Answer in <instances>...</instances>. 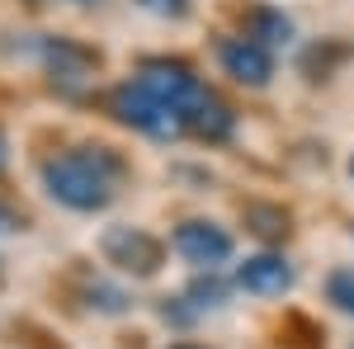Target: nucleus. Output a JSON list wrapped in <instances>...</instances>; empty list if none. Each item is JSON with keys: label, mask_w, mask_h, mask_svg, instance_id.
I'll list each match as a JSON object with an SVG mask.
<instances>
[{"label": "nucleus", "mask_w": 354, "mask_h": 349, "mask_svg": "<svg viewBox=\"0 0 354 349\" xmlns=\"http://www.w3.org/2000/svg\"><path fill=\"white\" fill-rule=\"evenodd\" d=\"M113 175H118V161L104 156V151H71V156H57V161L43 165L48 194H53L57 203L76 208V213H90V208L109 203Z\"/></svg>", "instance_id": "nucleus-1"}, {"label": "nucleus", "mask_w": 354, "mask_h": 349, "mask_svg": "<svg viewBox=\"0 0 354 349\" xmlns=\"http://www.w3.org/2000/svg\"><path fill=\"white\" fill-rule=\"evenodd\" d=\"M113 109H118L123 123H133V128H142V133H151V137H175V133L189 128L180 109L165 104V100H156L147 85H137V81L113 90Z\"/></svg>", "instance_id": "nucleus-2"}, {"label": "nucleus", "mask_w": 354, "mask_h": 349, "mask_svg": "<svg viewBox=\"0 0 354 349\" xmlns=\"http://www.w3.org/2000/svg\"><path fill=\"white\" fill-rule=\"evenodd\" d=\"M100 250H104L109 265L128 269V274H137V279H147V274L161 269V241L147 236L142 227H109L104 241H100Z\"/></svg>", "instance_id": "nucleus-3"}, {"label": "nucleus", "mask_w": 354, "mask_h": 349, "mask_svg": "<svg viewBox=\"0 0 354 349\" xmlns=\"http://www.w3.org/2000/svg\"><path fill=\"white\" fill-rule=\"evenodd\" d=\"M137 85H147L156 100L175 104L180 113H189V109L203 100V85H198V76H194L185 62H147L142 76H137Z\"/></svg>", "instance_id": "nucleus-4"}, {"label": "nucleus", "mask_w": 354, "mask_h": 349, "mask_svg": "<svg viewBox=\"0 0 354 349\" xmlns=\"http://www.w3.org/2000/svg\"><path fill=\"white\" fill-rule=\"evenodd\" d=\"M175 250H180L189 265L213 269L232 255V236H227L222 227H213V222H185V227L175 232Z\"/></svg>", "instance_id": "nucleus-5"}, {"label": "nucleus", "mask_w": 354, "mask_h": 349, "mask_svg": "<svg viewBox=\"0 0 354 349\" xmlns=\"http://www.w3.org/2000/svg\"><path fill=\"white\" fill-rule=\"evenodd\" d=\"M222 66H227L232 81H241V85H265L274 76L270 48L255 43V38H232V43H222Z\"/></svg>", "instance_id": "nucleus-6"}, {"label": "nucleus", "mask_w": 354, "mask_h": 349, "mask_svg": "<svg viewBox=\"0 0 354 349\" xmlns=\"http://www.w3.org/2000/svg\"><path fill=\"white\" fill-rule=\"evenodd\" d=\"M236 283L255 297H279V293L293 288V269L283 265L279 255H255V260H245V265L236 269Z\"/></svg>", "instance_id": "nucleus-7"}, {"label": "nucleus", "mask_w": 354, "mask_h": 349, "mask_svg": "<svg viewBox=\"0 0 354 349\" xmlns=\"http://www.w3.org/2000/svg\"><path fill=\"white\" fill-rule=\"evenodd\" d=\"M43 62L62 81H85L100 66V57L90 53V48H81V43H71V38H43Z\"/></svg>", "instance_id": "nucleus-8"}, {"label": "nucleus", "mask_w": 354, "mask_h": 349, "mask_svg": "<svg viewBox=\"0 0 354 349\" xmlns=\"http://www.w3.org/2000/svg\"><path fill=\"white\" fill-rule=\"evenodd\" d=\"M185 123H189V133L208 137V142H222V137H232V128H236V118H232V109L218 104L213 95H203L198 104L185 113Z\"/></svg>", "instance_id": "nucleus-9"}, {"label": "nucleus", "mask_w": 354, "mask_h": 349, "mask_svg": "<svg viewBox=\"0 0 354 349\" xmlns=\"http://www.w3.org/2000/svg\"><path fill=\"white\" fill-rule=\"evenodd\" d=\"M288 33H293L288 19L274 15V10H255V15H250V38H255V43H283Z\"/></svg>", "instance_id": "nucleus-10"}, {"label": "nucleus", "mask_w": 354, "mask_h": 349, "mask_svg": "<svg viewBox=\"0 0 354 349\" xmlns=\"http://www.w3.org/2000/svg\"><path fill=\"white\" fill-rule=\"evenodd\" d=\"M245 222L260 236H283L288 232V213H279V208H245Z\"/></svg>", "instance_id": "nucleus-11"}, {"label": "nucleus", "mask_w": 354, "mask_h": 349, "mask_svg": "<svg viewBox=\"0 0 354 349\" xmlns=\"http://www.w3.org/2000/svg\"><path fill=\"white\" fill-rule=\"evenodd\" d=\"M326 297L340 307V312H350V317H354V269H335V274H330Z\"/></svg>", "instance_id": "nucleus-12"}, {"label": "nucleus", "mask_w": 354, "mask_h": 349, "mask_svg": "<svg viewBox=\"0 0 354 349\" xmlns=\"http://www.w3.org/2000/svg\"><path fill=\"white\" fill-rule=\"evenodd\" d=\"M90 307H104V312H123V293H118V288H104V283H95V288H90Z\"/></svg>", "instance_id": "nucleus-13"}, {"label": "nucleus", "mask_w": 354, "mask_h": 349, "mask_svg": "<svg viewBox=\"0 0 354 349\" xmlns=\"http://www.w3.org/2000/svg\"><path fill=\"white\" fill-rule=\"evenodd\" d=\"M189 297H198V307H218L222 302V283L218 279H198V283L189 288Z\"/></svg>", "instance_id": "nucleus-14"}, {"label": "nucleus", "mask_w": 354, "mask_h": 349, "mask_svg": "<svg viewBox=\"0 0 354 349\" xmlns=\"http://www.w3.org/2000/svg\"><path fill=\"white\" fill-rule=\"evenodd\" d=\"M151 15H165V19H180L185 10H189V0H142Z\"/></svg>", "instance_id": "nucleus-15"}, {"label": "nucleus", "mask_w": 354, "mask_h": 349, "mask_svg": "<svg viewBox=\"0 0 354 349\" xmlns=\"http://www.w3.org/2000/svg\"><path fill=\"white\" fill-rule=\"evenodd\" d=\"M15 227H19V213H15V208H5V203H0V232H15Z\"/></svg>", "instance_id": "nucleus-16"}, {"label": "nucleus", "mask_w": 354, "mask_h": 349, "mask_svg": "<svg viewBox=\"0 0 354 349\" xmlns=\"http://www.w3.org/2000/svg\"><path fill=\"white\" fill-rule=\"evenodd\" d=\"M5 161H10V147H5V137H0V170H5Z\"/></svg>", "instance_id": "nucleus-17"}, {"label": "nucleus", "mask_w": 354, "mask_h": 349, "mask_svg": "<svg viewBox=\"0 0 354 349\" xmlns=\"http://www.w3.org/2000/svg\"><path fill=\"white\" fill-rule=\"evenodd\" d=\"M76 5H100V0H76Z\"/></svg>", "instance_id": "nucleus-18"}, {"label": "nucleus", "mask_w": 354, "mask_h": 349, "mask_svg": "<svg viewBox=\"0 0 354 349\" xmlns=\"http://www.w3.org/2000/svg\"><path fill=\"white\" fill-rule=\"evenodd\" d=\"M175 349H198V345H175Z\"/></svg>", "instance_id": "nucleus-19"}, {"label": "nucleus", "mask_w": 354, "mask_h": 349, "mask_svg": "<svg viewBox=\"0 0 354 349\" xmlns=\"http://www.w3.org/2000/svg\"><path fill=\"white\" fill-rule=\"evenodd\" d=\"M350 175H354V161H350Z\"/></svg>", "instance_id": "nucleus-20"}]
</instances>
